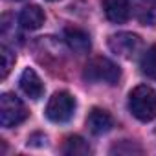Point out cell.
<instances>
[{
  "label": "cell",
  "mask_w": 156,
  "mask_h": 156,
  "mask_svg": "<svg viewBox=\"0 0 156 156\" xmlns=\"http://www.w3.org/2000/svg\"><path fill=\"white\" fill-rule=\"evenodd\" d=\"M112 125H114L112 116L107 110H103V108H92L88 118H87V127L96 136H101V134L108 132L112 129Z\"/></svg>",
  "instance_id": "9"
},
{
  "label": "cell",
  "mask_w": 156,
  "mask_h": 156,
  "mask_svg": "<svg viewBox=\"0 0 156 156\" xmlns=\"http://www.w3.org/2000/svg\"><path fill=\"white\" fill-rule=\"evenodd\" d=\"M48 2H55V0H48Z\"/></svg>",
  "instance_id": "17"
},
{
  "label": "cell",
  "mask_w": 156,
  "mask_h": 156,
  "mask_svg": "<svg viewBox=\"0 0 156 156\" xmlns=\"http://www.w3.org/2000/svg\"><path fill=\"white\" fill-rule=\"evenodd\" d=\"M103 11L110 22L123 24L130 17L129 0H103Z\"/></svg>",
  "instance_id": "8"
},
{
  "label": "cell",
  "mask_w": 156,
  "mask_h": 156,
  "mask_svg": "<svg viewBox=\"0 0 156 156\" xmlns=\"http://www.w3.org/2000/svg\"><path fill=\"white\" fill-rule=\"evenodd\" d=\"M62 152L70 156H85V154H90L92 149L81 136H70L62 147Z\"/></svg>",
  "instance_id": "11"
},
{
  "label": "cell",
  "mask_w": 156,
  "mask_h": 156,
  "mask_svg": "<svg viewBox=\"0 0 156 156\" xmlns=\"http://www.w3.org/2000/svg\"><path fill=\"white\" fill-rule=\"evenodd\" d=\"M46 141H48V138L42 132H35V134H31L28 138V145L30 147H42V145H46Z\"/></svg>",
  "instance_id": "15"
},
{
  "label": "cell",
  "mask_w": 156,
  "mask_h": 156,
  "mask_svg": "<svg viewBox=\"0 0 156 156\" xmlns=\"http://www.w3.org/2000/svg\"><path fill=\"white\" fill-rule=\"evenodd\" d=\"M19 85H20V90H22L30 99H41L42 94H44L42 81H41V77L37 75V72H35L33 68H26V70L20 73Z\"/></svg>",
  "instance_id": "6"
},
{
  "label": "cell",
  "mask_w": 156,
  "mask_h": 156,
  "mask_svg": "<svg viewBox=\"0 0 156 156\" xmlns=\"http://www.w3.org/2000/svg\"><path fill=\"white\" fill-rule=\"evenodd\" d=\"M75 108H77L75 98L70 92L61 90L50 98V101L46 105V118L53 123H66L75 114Z\"/></svg>",
  "instance_id": "3"
},
{
  "label": "cell",
  "mask_w": 156,
  "mask_h": 156,
  "mask_svg": "<svg viewBox=\"0 0 156 156\" xmlns=\"http://www.w3.org/2000/svg\"><path fill=\"white\" fill-rule=\"evenodd\" d=\"M83 77L88 83H107L116 85L121 77V70L116 62H112L107 57H94L87 62L83 70Z\"/></svg>",
  "instance_id": "2"
},
{
  "label": "cell",
  "mask_w": 156,
  "mask_h": 156,
  "mask_svg": "<svg viewBox=\"0 0 156 156\" xmlns=\"http://www.w3.org/2000/svg\"><path fill=\"white\" fill-rule=\"evenodd\" d=\"M147 2H156V0H147Z\"/></svg>",
  "instance_id": "16"
},
{
  "label": "cell",
  "mask_w": 156,
  "mask_h": 156,
  "mask_svg": "<svg viewBox=\"0 0 156 156\" xmlns=\"http://www.w3.org/2000/svg\"><path fill=\"white\" fill-rule=\"evenodd\" d=\"M140 68L147 77H156V44H152L140 61Z\"/></svg>",
  "instance_id": "12"
},
{
  "label": "cell",
  "mask_w": 156,
  "mask_h": 156,
  "mask_svg": "<svg viewBox=\"0 0 156 156\" xmlns=\"http://www.w3.org/2000/svg\"><path fill=\"white\" fill-rule=\"evenodd\" d=\"M19 22H20V26L24 30H30V31L39 30L44 24V11L39 6H35V4L33 6H26L20 11V15H19Z\"/></svg>",
  "instance_id": "10"
},
{
  "label": "cell",
  "mask_w": 156,
  "mask_h": 156,
  "mask_svg": "<svg viewBox=\"0 0 156 156\" xmlns=\"http://www.w3.org/2000/svg\"><path fill=\"white\" fill-rule=\"evenodd\" d=\"M28 118V108L24 107V103L15 96V94H2L0 98V125L11 129L20 125L24 119Z\"/></svg>",
  "instance_id": "4"
},
{
  "label": "cell",
  "mask_w": 156,
  "mask_h": 156,
  "mask_svg": "<svg viewBox=\"0 0 156 156\" xmlns=\"http://www.w3.org/2000/svg\"><path fill=\"white\" fill-rule=\"evenodd\" d=\"M129 110L143 123L152 121L156 118V92L147 85L136 87L129 94Z\"/></svg>",
  "instance_id": "1"
},
{
  "label": "cell",
  "mask_w": 156,
  "mask_h": 156,
  "mask_svg": "<svg viewBox=\"0 0 156 156\" xmlns=\"http://www.w3.org/2000/svg\"><path fill=\"white\" fill-rule=\"evenodd\" d=\"M64 41H66L68 48L77 55H85L90 50V37L81 28H66L64 30Z\"/></svg>",
  "instance_id": "7"
},
{
  "label": "cell",
  "mask_w": 156,
  "mask_h": 156,
  "mask_svg": "<svg viewBox=\"0 0 156 156\" xmlns=\"http://www.w3.org/2000/svg\"><path fill=\"white\" fill-rule=\"evenodd\" d=\"M108 48L112 50V53H116L123 59H132L136 53L141 51L143 41L136 33L119 31V33H114V35L108 37Z\"/></svg>",
  "instance_id": "5"
},
{
  "label": "cell",
  "mask_w": 156,
  "mask_h": 156,
  "mask_svg": "<svg viewBox=\"0 0 156 156\" xmlns=\"http://www.w3.org/2000/svg\"><path fill=\"white\" fill-rule=\"evenodd\" d=\"M0 61H2V64H0V79H6L11 72V68L15 66L17 57L8 46H2L0 48Z\"/></svg>",
  "instance_id": "13"
},
{
  "label": "cell",
  "mask_w": 156,
  "mask_h": 156,
  "mask_svg": "<svg viewBox=\"0 0 156 156\" xmlns=\"http://www.w3.org/2000/svg\"><path fill=\"white\" fill-rule=\"evenodd\" d=\"M110 152L112 154H132V152H141V147L140 145H134L132 141H121V143H118V145H114L112 149H110Z\"/></svg>",
  "instance_id": "14"
}]
</instances>
